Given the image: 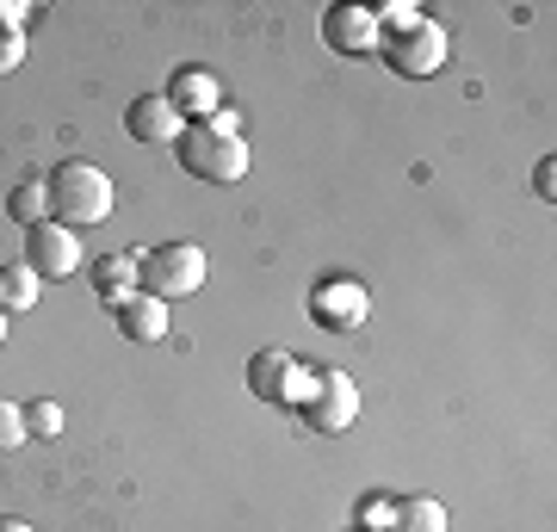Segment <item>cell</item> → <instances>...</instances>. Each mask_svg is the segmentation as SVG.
<instances>
[{
    "label": "cell",
    "instance_id": "6da1fadb",
    "mask_svg": "<svg viewBox=\"0 0 557 532\" xmlns=\"http://www.w3.org/2000/svg\"><path fill=\"white\" fill-rule=\"evenodd\" d=\"M180 168L193 180H205V186H236L242 174H248V137H242V119L223 106L218 119L205 124H186L174 143Z\"/></svg>",
    "mask_w": 557,
    "mask_h": 532
},
{
    "label": "cell",
    "instance_id": "7a4b0ae2",
    "mask_svg": "<svg viewBox=\"0 0 557 532\" xmlns=\"http://www.w3.org/2000/svg\"><path fill=\"white\" fill-rule=\"evenodd\" d=\"M44 186H50V223H62V230H94L112 218V180L94 161H62V168H50Z\"/></svg>",
    "mask_w": 557,
    "mask_h": 532
},
{
    "label": "cell",
    "instance_id": "3957f363",
    "mask_svg": "<svg viewBox=\"0 0 557 532\" xmlns=\"http://www.w3.org/2000/svg\"><path fill=\"white\" fill-rule=\"evenodd\" d=\"M211 273V260H205L199 242H156L149 255H137V292L161 297V304H174V297H193Z\"/></svg>",
    "mask_w": 557,
    "mask_h": 532
},
{
    "label": "cell",
    "instance_id": "277c9868",
    "mask_svg": "<svg viewBox=\"0 0 557 532\" xmlns=\"http://www.w3.org/2000/svg\"><path fill=\"white\" fill-rule=\"evenodd\" d=\"M354 415H359V384L347 372H335V366H317V384L304 391L298 421L310 434H347Z\"/></svg>",
    "mask_w": 557,
    "mask_h": 532
},
{
    "label": "cell",
    "instance_id": "5b68a950",
    "mask_svg": "<svg viewBox=\"0 0 557 532\" xmlns=\"http://www.w3.org/2000/svg\"><path fill=\"white\" fill-rule=\"evenodd\" d=\"M366 316H372V292L354 273H329L310 285V322L322 335H354V329H366Z\"/></svg>",
    "mask_w": 557,
    "mask_h": 532
},
{
    "label": "cell",
    "instance_id": "8992f818",
    "mask_svg": "<svg viewBox=\"0 0 557 532\" xmlns=\"http://www.w3.org/2000/svg\"><path fill=\"white\" fill-rule=\"evenodd\" d=\"M310 384H317V366H304V359H292L285 347H260V354L248 359V391H255L260 403H278V409H298Z\"/></svg>",
    "mask_w": 557,
    "mask_h": 532
},
{
    "label": "cell",
    "instance_id": "52a82bcc",
    "mask_svg": "<svg viewBox=\"0 0 557 532\" xmlns=\"http://www.w3.org/2000/svg\"><path fill=\"white\" fill-rule=\"evenodd\" d=\"M379 57L391 62L397 75L428 81V75H440V69H446V57H453V38H446V25L421 20V25H409V32H397V38H379Z\"/></svg>",
    "mask_w": 557,
    "mask_h": 532
},
{
    "label": "cell",
    "instance_id": "ba28073f",
    "mask_svg": "<svg viewBox=\"0 0 557 532\" xmlns=\"http://www.w3.org/2000/svg\"><path fill=\"white\" fill-rule=\"evenodd\" d=\"M25 267H32L38 279L81 273V236H75V230H62V223H38V230H25Z\"/></svg>",
    "mask_w": 557,
    "mask_h": 532
},
{
    "label": "cell",
    "instance_id": "9c48e42d",
    "mask_svg": "<svg viewBox=\"0 0 557 532\" xmlns=\"http://www.w3.org/2000/svg\"><path fill=\"white\" fill-rule=\"evenodd\" d=\"M168 106H174L186 124H205L223 112V81L211 75V69H199V62H186V69H174V81H168Z\"/></svg>",
    "mask_w": 557,
    "mask_h": 532
},
{
    "label": "cell",
    "instance_id": "30bf717a",
    "mask_svg": "<svg viewBox=\"0 0 557 532\" xmlns=\"http://www.w3.org/2000/svg\"><path fill=\"white\" fill-rule=\"evenodd\" d=\"M322 38H329V50H341V57H366V50H379V20H372V7L335 0V7L322 13Z\"/></svg>",
    "mask_w": 557,
    "mask_h": 532
},
{
    "label": "cell",
    "instance_id": "8fae6325",
    "mask_svg": "<svg viewBox=\"0 0 557 532\" xmlns=\"http://www.w3.org/2000/svg\"><path fill=\"white\" fill-rule=\"evenodd\" d=\"M124 131H131L137 143H180L186 119H180L174 106H168V94H143V99H131V112H124Z\"/></svg>",
    "mask_w": 557,
    "mask_h": 532
},
{
    "label": "cell",
    "instance_id": "7c38bea8",
    "mask_svg": "<svg viewBox=\"0 0 557 532\" xmlns=\"http://www.w3.org/2000/svg\"><path fill=\"white\" fill-rule=\"evenodd\" d=\"M112 316H119V335L124 341H161V335H168V304H161V297H149V292L124 297Z\"/></svg>",
    "mask_w": 557,
    "mask_h": 532
},
{
    "label": "cell",
    "instance_id": "4fadbf2b",
    "mask_svg": "<svg viewBox=\"0 0 557 532\" xmlns=\"http://www.w3.org/2000/svg\"><path fill=\"white\" fill-rule=\"evenodd\" d=\"M94 292H100V304H112V310H119L124 297H137V255H106L100 267H94Z\"/></svg>",
    "mask_w": 557,
    "mask_h": 532
},
{
    "label": "cell",
    "instance_id": "5bb4252c",
    "mask_svg": "<svg viewBox=\"0 0 557 532\" xmlns=\"http://www.w3.org/2000/svg\"><path fill=\"white\" fill-rule=\"evenodd\" d=\"M391 532H446V508L434 495H403L391 502Z\"/></svg>",
    "mask_w": 557,
    "mask_h": 532
},
{
    "label": "cell",
    "instance_id": "9a60e30c",
    "mask_svg": "<svg viewBox=\"0 0 557 532\" xmlns=\"http://www.w3.org/2000/svg\"><path fill=\"white\" fill-rule=\"evenodd\" d=\"M7 218L20 223V230L50 223V186H44V180H20V186H13V198H7Z\"/></svg>",
    "mask_w": 557,
    "mask_h": 532
},
{
    "label": "cell",
    "instance_id": "2e32d148",
    "mask_svg": "<svg viewBox=\"0 0 557 532\" xmlns=\"http://www.w3.org/2000/svg\"><path fill=\"white\" fill-rule=\"evenodd\" d=\"M38 285L44 279L32 273V267H0V310H32V304H38Z\"/></svg>",
    "mask_w": 557,
    "mask_h": 532
},
{
    "label": "cell",
    "instance_id": "e0dca14e",
    "mask_svg": "<svg viewBox=\"0 0 557 532\" xmlns=\"http://www.w3.org/2000/svg\"><path fill=\"white\" fill-rule=\"evenodd\" d=\"M25 434L32 440H57L62 434V409L44 396V403H25Z\"/></svg>",
    "mask_w": 557,
    "mask_h": 532
},
{
    "label": "cell",
    "instance_id": "ac0fdd59",
    "mask_svg": "<svg viewBox=\"0 0 557 532\" xmlns=\"http://www.w3.org/2000/svg\"><path fill=\"white\" fill-rule=\"evenodd\" d=\"M25 409L20 403H7V396H0V453H13V446H25Z\"/></svg>",
    "mask_w": 557,
    "mask_h": 532
},
{
    "label": "cell",
    "instance_id": "d6986e66",
    "mask_svg": "<svg viewBox=\"0 0 557 532\" xmlns=\"http://www.w3.org/2000/svg\"><path fill=\"white\" fill-rule=\"evenodd\" d=\"M20 62H25V32H7L0 25V75H13Z\"/></svg>",
    "mask_w": 557,
    "mask_h": 532
},
{
    "label": "cell",
    "instance_id": "ffe728a7",
    "mask_svg": "<svg viewBox=\"0 0 557 532\" xmlns=\"http://www.w3.org/2000/svg\"><path fill=\"white\" fill-rule=\"evenodd\" d=\"M552 180H557V161H552V156H545V161H539V174H533V186H539V198H552V193H557Z\"/></svg>",
    "mask_w": 557,
    "mask_h": 532
},
{
    "label": "cell",
    "instance_id": "44dd1931",
    "mask_svg": "<svg viewBox=\"0 0 557 532\" xmlns=\"http://www.w3.org/2000/svg\"><path fill=\"white\" fill-rule=\"evenodd\" d=\"M0 532H32V527H25V520H0Z\"/></svg>",
    "mask_w": 557,
    "mask_h": 532
},
{
    "label": "cell",
    "instance_id": "7402d4cb",
    "mask_svg": "<svg viewBox=\"0 0 557 532\" xmlns=\"http://www.w3.org/2000/svg\"><path fill=\"white\" fill-rule=\"evenodd\" d=\"M0 341H7V316H0Z\"/></svg>",
    "mask_w": 557,
    "mask_h": 532
}]
</instances>
